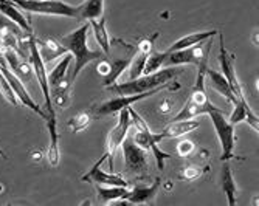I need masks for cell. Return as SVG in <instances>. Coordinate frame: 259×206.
Instances as JSON below:
<instances>
[{"label":"cell","instance_id":"6da1fadb","mask_svg":"<svg viewBox=\"0 0 259 206\" xmlns=\"http://www.w3.org/2000/svg\"><path fill=\"white\" fill-rule=\"evenodd\" d=\"M89 30H90V25L84 24V25H81L79 28H76L70 34L58 37L61 45L67 50V53L72 55V58L75 61V70L72 73H68V84L70 85H73L76 82L79 73L82 72V68L87 64H90L92 61L103 59L104 53L101 50L97 52V50L89 48V39H87Z\"/></svg>","mask_w":259,"mask_h":206},{"label":"cell","instance_id":"7a4b0ae2","mask_svg":"<svg viewBox=\"0 0 259 206\" xmlns=\"http://www.w3.org/2000/svg\"><path fill=\"white\" fill-rule=\"evenodd\" d=\"M180 73H182V68L179 65L164 67V68H160V70H157L154 73L140 76L137 79H131V81L123 82V84H116V85L113 84V85H109L107 88L116 95L145 93V91H149V90H154V88H158V87L169 84V81L174 79L176 76H179Z\"/></svg>","mask_w":259,"mask_h":206},{"label":"cell","instance_id":"3957f363","mask_svg":"<svg viewBox=\"0 0 259 206\" xmlns=\"http://www.w3.org/2000/svg\"><path fill=\"white\" fill-rule=\"evenodd\" d=\"M129 113H131V126H134L135 132L131 133L132 135V140L141 147V149H145L146 152H151L155 158V162H157V166L160 171H163L164 168V160L169 158V153L166 152H163L160 147H158V143L163 140L161 138V135L160 133H152L146 124V121L141 118L138 113L129 107Z\"/></svg>","mask_w":259,"mask_h":206},{"label":"cell","instance_id":"277c9868","mask_svg":"<svg viewBox=\"0 0 259 206\" xmlns=\"http://www.w3.org/2000/svg\"><path fill=\"white\" fill-rule=\"evenodd\" d=\"M11 2L28 13L78 19V7L65 4L62 0H11Z\"/></svg>","mask_w":259,"mask_h":206},{"label":"cell","instance_id":"5b68a950","mask_svg":"<svg viewBox=\"0 0 259 206\" xmlns=\"http://www.w3.org/2000/svg\"><path fill=\"white\" fill-rule=\"evenodd\" d=\"M206 115L209 117L213 127L216 130V136L221 143L222 147V162H228L230 158H233L234 146H236V135H234V124L228 121L225 117V113L219 107H213Z\"/></svg>","mask_w":259,"mask_h":206},{"label":"cell","instance_id":"8992f818","mask_svg":"<svg viewBox=\"0 0 259 206\" xmlns=\"http://www.w3.org/2000/svg\"><path fill=\"white\" fill-rule=\"evenodd\" d=\"M28 48H30V62H31V67H33V72L37 78V82H39V87L42 90V95H44V109L47 113H50L55 110L53 107V101H52V91H50V84H49V72H47L45 68V62L39 53V48H37V42H36V37L34 34L28 36Z\"/></svg>","mask_w":259,"mask_h":206},{"label":"cell","instance_id":"52a82bcc","mask_svg":"<svg viewBox=\"0 0 259 206\" xmlns=\"http://www.w3.org/2000/svg\"><path fill=\"white\" fill-rule=\"evenodd\" d=\"M131 113L129 109H123L118 112V121H116L115 127L109 132L107 135V141H106V157L109 162V169L110 172H113V160L116 155V150H118L124 141V138L127 136L129 130H131Z\"/></svg>","mask_w":259,"mask_h":206},{"label":"cell","instance_id":"ba28073f","mask_svg":"<svg viewBox=\"0 0 259 206\" xmlns=\"http://www.w3.org/2000/svg\"><path fill=\"white\" fill-rule=\"evenodd\" d=\"M211 39L209 37L197 45H193V47H188L183 50H177L172 53H168L166 62L164 65L166 67H174V65H199L202 61H205L208 58V52L211 47Z\"/></svg>","mask_w":259,"mask_h":206},{"label":"cell","instance_id":"9c48e42d","mask_svg":"<svg viewBox=\"0 0 259 206\" xmlns=\"http://www.w3.org/2000/svg\"><path fill=\"white\" fill-rule=\"evenodd\" d=\"M164 88H171L169 84L163 85V87H158V88H154V90H149V91H145V93H137V95H118L116 98H112L109 101H104L103 104H100L95 110V113L98 117H106V115H113V113H118L120 110L123 109H129L132 107V104L138 102V101H143L149 96H154L157 95L158 91L164 90Z\"/></svg>","mask_w":259,"mask_h":206},{"label":"cell","instance_id":"30bf717a","mask_svg":"<svg viewBox=\"0 0 259 206\" xmlns=\"http://www.w3.org/2000/svg\"><path fill=\"white\" fill-rule=\"evenodd\" d=\"M219 64H221V68H222V75L225 76V79L228 81V85L233 91L234 98H236L238 102H247L245 99V95H244V90H242V85L238 79V75H236V68H234V58L231 53L227 52L225 45H224V37L222 34H219Z\"/></svg>","mask_w":259,"mask_h":206},{"label":"cell","instance_id":"8fae6325","mask_svg":"<svg viewBox=\"0 0 259 206\" xmlns=\"http://www.w3.org/2000/svg\"><path fill=\"white\" fill-rule=\"evenodd\" d=\"M0 70H2V73L5 75L7 81L10 82V85H11V88H13V91H14L16 98H17L23 106L28 107V109H31L34 113H37V115H39L40 118H44V120L49 118V113L44 112V110L39 107V104H36V101L33 99V96L28 93V90L25 88V84H23V81L11 70V68H10L4 61H0Z\"/></svg>","mask_w":259,"mask_h":206},{"label":"cell","instance_id":"7c38bea8","mask_svg":"<svg viewBox=\"0 0 259 206\" xmlns=\"http://www.w3.org/2000/svg\"><path fill=\"white\" fill-rule=\"evenodd\" d=\"M123 157H124V166L127 172L132 174H143L148 169V152L141 149L134 140L132 135L127 133L123 144Z\"/></svg>","mask_w":259,"mask_h":206},{"label":"cell","instance_id":"4fadbf2b","mask_svg":"<svg viewBox=\"0 0 259 206\" xmlns=\"http://www.w3.org/2000/svg\"><path fill=\"white\" fill-rule=\"evenodd\" d=\"M107 162L106 153L100 158V162H97L90 168V171L81 177L82 181H89V183H95V185H101V186H124L129 188V183L121 177L116 175L115 172H106L101 169V165Z\"/></svg>","mask_w":259,"mask_h":206},{"label":"cell","instance_id":"5bb4252c","mask_svg":"<svg viewBox=\"0 0 259 206\" xmlns=\"http://www.w3.org/2000/svg\"><path fill=\"white\" fill-rule=\"evenodd\" d=\"M0 14H4L10 22L16 24L22 31H25L27 36L33 34V27L30 24L28 17L22 13V10L19 7H16L11 0H2L0 2Z\"/></svg>","mask_w":259,"mask_h":206},{"label":"cell","instance_id":"9a60e30c","mask_svg":"<svg viewBox=\"0 0 259 206\" xmlns=\"http://www.w3.org/2000/svg\"><path fill=\"white\" fill-rule=\"evenodd\" d=\"M73 58L70 53H65L61 56V61L55 65L53 70L49 73V84H50V91L59 88V87H72L68 84V67L72 64Z\"/></svg>","mask_w":259,"mask_h":206},{"label":"cell","instance_id":"2e32d148","mask_svg":"<svg viewBox=\"0 0 259 206\" xmlns=\"http://www.w3.org/2000/svg\"><path fill=\"white\" fill-rule=\"evenodd\" d=\"M47 121V127H49L50 133V146L49 153H47V160H49L50 166H58L61 162V150H59V133H58V121H56V112H50Z\"/></svg>","mask_w":259,"mask_h":206},{"label":"cell","instance_id":"e0dca14e","mask_svg":"<svg viewBox=\"0 0 259 206\" xmlns=\"http://www.w3.org/2000/svg\"><path fill=\"white\" fill-rule=\"evenodd\" d=\"M200 126L199 121H194L193 118L191 120H180V121H171V124H168L164 127L160 135L163 140L166 138H180V136L190 133L193 130H196L197 127Z\"/></svg>","mask_w":259,"mask_h":206},{"label":"cell","instance_id":"ac0fdd59","mask_svg":"<svg viewBox=\"0 0 259 206\" xmlns=\"http://www.w3.org/2000/svg\"><path fill=\"white\" fill-rule=\"evenodd\" d=\"M36 42H37V48H39V53H40L44 62L55 61V59H58L67 53V50L61 45L58 37H49V39H44V40L36 39Z\"/></svg>","mask_w":259,"mask_h":206},{"label":"cell","instance_id":"d6986e66","mask_svg":"<svg viewBox=\"0 0 259 206\" xmlns=\"http://www.w3.org/2000/svg\"><path fill=\"white\" fill-rule=\"evenodd\" d=\"M160 185H161V181H160V178H157L151 186H137L134 189H129V195L124 201L132 203V204L148 203L149 200H152L157 195Z\"/></svg>","mask_w":259,"mask_h":206},{"label":"cell","instance_id":"ffe728a7","mask_svg":"<svg viewBox=\"0 0 259 206\" xmlns=\"http://www.w3.org/2000/svg\"><path fill=\"white\" fill-rule=\"evenodd\" d=\"M214 34H219L218 30H208V31H199V33H191V34H186L180 39H177L171 47L166 50L168 53H172V52H177V50H183V48H188V47H193V45H197L209 37H213Z\"/></svg>","mask_w":259,"mask_h":206},{"label":"cell","instance_id":"44dd1931","mask_svg":"<svg viewBox=\"0 0 259 206\" xmlns=\"http://www.w3.org/2000/svg\"><path fill=\"white\" fill-rule=\"evenodd\" d=\"M89 25L93 31V36H95L97 43L101 47V52L107 56L110 55V37L106 28V19L100 17V19H93L89 22Z\"/></svg>","mask_w":259,"mask_h":206},{"label":"cell","instance_id":"7402d4cb","mask_svg":"<svg viewBox=\"0 0 259 206\" xmlns=\"http://www.w3.org/2000/svg\"><path fill=\"white\" fill-rule=\"evenodd\" d=\"M206 76L209 79L211 87H213L218 91V93H221L228 102H231V104H236L238 102L236 98H234V95H233L230 85H228V81L225 79V76L222 73H219L216 70H206Z\"/></svg>","mask_w":259,"mask_h":206},{"label":"cell","instance_id":"603a6c76","mask_svg":"<svg viewBox=\"0 0 259 206\" xmlns=\"http://www.w3.org/2000/svg\"><path fill=\"white\" fill-rule=\"evenodd\" d=\"M104 0H85L78 5V20H93L103 17Z\"/></svg>","mask_w":259,"mask_h":206},{"label":"cell","instance_id":"cb8c5ba5","mask_svg":"<svg viewBox=\"0 0 259 206\" xmlns=\"http://www.w3.org/2000/svg\"><path fill=\"white\" fill-rule=\"evenodd\" d=\"M222 189L227 195V201L230 206H236V195H238V188H236V181H234L233 172L230 165L225 162L222 168Z\"/></svg>","mask_w":259,"mask_h":206},{"label":"cell","instance_id":"d4e9b609","mask_svg":"<svg viewBox=\"0 0 259 206\" xmlns=\"http://www.w3.org/2000/svg\"><path fill=\"white\" fill-rule=\"evenodd\" d=\"M135 53L126 56V58H120V59H113L110 61V72L107 73V76H104V85L109 87V85H113L116 81H118V78L124 73V70H127V67L131 64V59Z\"/></svg>","mask_w":259,"mask_h":206},{"label":"cell","instance_id":"484cf974","mask_svg":"<svg viewBox=\"0 0 259 206\" xmlns=\"http://www.w3.org/2000/svg\"><path fill=\"white\" fill-rule=\"evenodd\" d=\"M97 192L98 197L103 203H110L116 200H126L129 195V188L124 186H101L97 185Z\"/></svg>","mask_w":259,"mask_h":206},{"label":"cell","instance_id":"4316f807","mask_svg":"<svg viewBox=\"0 0 259 206\" xmlns=\"http://www.w3.org/2000/svg\"><path fill=\"white\" fill-rule=\"evenodd\" d=\"M166 58H168V52H151L148 55L143 73L149 75V73H154V72L160 70V68H163L164 62H166Z\"/></svg>","mask_w":259,"mask_h":206},{"label":"cell","instance_id":"83f0119b","mask_svg":"<svg viewBox=\"0 0 259 206\" xmlns=\"http://www.w3.org/2000/svg\"><path fill=\"white\" fill-rule=\"evenodd\" d=\"M146 59H148V55H146V53H141V52H137V50H135V55L132 56L131 64H129V67H127L129 81H131V79H137V78H140L141 75H143Z\"/></svg>","mask_w":259,"mask_h":206},{"label":"cell","instance_id":"f1b7e54d","mask_svg":"<svg viewBox=\"0 0 259 206\" xmlns=\"http://www.w3.org/2000/svg\"><path fill=\"white\" fill-rule=\"evenodd\" d=\"M89 124H90V113H87V112L78 113L76 117H73L72 120L68 121V127L72 129L73 133H78V132L87 129Z\"/></svg>","mask_w":259,"mask_h":206},{"label":"cell","instance_id":"f546056e","mask_svg":"<svg viewBox=\"0 0 259 206\" xmlns=\"http://www.w3.org/2000/svg\"><path fill=\"white\" fill-rule=\"evenodd\" d=\"M0 93L4 95V98H5L10 104L17 106V98H16V95H14V91H13L10 82L7 81L5 75L2 73V70H0Z\"/></svg>","mask_w":259,"mask_h":206},{"label":"cell","instance_id":"4dcf8cb0","mask_svg":"<svg viewBox=\"0 0 259 206\" xmlns=\"http://www.w3.org/2000/svg\"><path fill=\"white\" fill-rule=\"evenodd\" d=\"M194 143L190 141V140H182L179 144H177V153L179 157H188L191 155V152L194 150Z\"/></svg>","mask_w":259,"mask_h":206},{"label":"cell","instance_id":"1f68e13d","mask_svg":"<svg viewBox=\"0 0 259 206\" xmlns=\"http://www.w3.org/2000/svg\"><path fill=\"white\" fill-rule=\"evenodd\" d=\"M202 175V169L199 166H188L183 169V174H182V178L183 180H188V181H194L196 178H199Z\"/></svg>","mask_w":259,"mask_h":206},{"label":"cell","instance_id":"d6a6232c","mask_svg":"<svg viewBox=\"0 0 259 206\" xmlns=\"http://www.w3.org/2000/svg\"><path fill=\"white\" fill-rule=\"evenodd\" d=\"M152 45H154V37L152 39H143L137 47V52H141V53H146L149 55L152 52Z\"/></svg>","mask_w":259,"mask_h":206},{"label":"cell","instance_id":"836d02e7","mask_svg":"<svg viewBox=\"0 0 259 206\" xmlns=\"http://www.w3.org/2000/svg\"><path fill=\"white\" fill-rule=\"evenodd\" d=\"M97 70H98V73L100 75H103V78L104 76H107V73L110 72V61H107V59H100V62H98V65H97Z\"/></svg>","mask_w":259,"mask_h":206},{"label":"cell","instance_id":"e575fe53","mask_svg":"<svg viewBox=\"0 0 259 206\" xmlns=\"http://www.w3.org/2000/svg\"><path fill=\"white\" fill-rule=\"evenodd\" d=\"M172 109V101L171 99H163L161 104H160V112L161 113H169Z\"/></svg>","mask_w":259,"mask_h":206}]
</instances>
